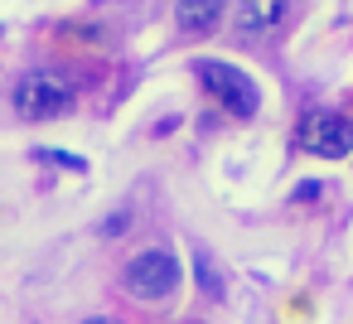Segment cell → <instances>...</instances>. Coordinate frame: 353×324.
I'll return each instance as SVG.
<instances>
[{
  "mask_svg": "<svg viewBox=\"0 0 353 324\" xmlns=\"http://www.w3.org/2000/svg\"><path fill=\"white\" fill-rule=\"evenodd\" d=\"M194 73L203 78L208 97H213L228 117H256L261 92H256L252 73H242L237 63H223V59H199V63H194Z\"/></svg>",
  "mask_w": 353,
  "mask_h": 324,
  "instance_id": "obj_1",
  "label": "cell"
},
{
  "mask_svg": "<svg viewBox=\"0 0 353 324\" xmlns=\"http://www.w3.org/2000/svg\"><path fill=\"white\" fill-rule=\"evenodd\" d=\"M228 10V0H174V25L184 34H213Z\"/></svg>",
  "mask_w": 353,
  "mask_h": 324,
  "instance_id": "obj_6",
  "label": "cell"
},
{
  "mask_svg": "<svg viewBox=\"0 0 353 324\" xmlns=\"http://www.w3.org/2000/svg\"><path fill=\"white\" fill-rule=\"evenodd\" d=\"M285 15H290V0H237L232 25H237V34L261 39V34L281 30V25H285Z\"/></svg>",
  "mask_w": 353,
  "mask_h": 324,
  "instance_id": "obj_5",
  "label": "cell"
},
{
  "mask_svg": "<svg viewBox=\"0 0 353 324\" xmlns=\"http://www.w3.org/2000/svg\"><path fill=\"white\" fill-rule=\"evenodd\" d=\"M73 107V88L59 78V73H25L15 83V112L30 117V121H49V117H63Z\"/></svg>",
  "mask_w": 353,
  "mask_h": 324,
  "instance_id": "obj_3",
  "label": "cell"
},
{
  "mask_svg": "<svg viewBox=\"0 0 353 324\" xmlns=\"http://www.w3.org/2000/svg\"><path fill=\"white\" fill-rule=\"evenodd\" d=\"M121 281H126V290H131L136 300H165V295H174V285H179V261H174V252H165V247H145V252H136V256L126 261Z\"/></svg>",
  "mask_w": 353,
  "mask_h": 324,
  "instance_id": "obj_2",
  "label": "cell"
},
{
  "mask_svg": "<svg viewBox=\"0 0 353 324\" xmlns=\"http://www.w3.org/2000/svg\"><path fill=\"white\" fill-rule=\"evenodd\" d=\"M88 324H121V319H107V314H97V319H88Z\"/></svg>",
  "mask_w": 353,
  "mask_h": 324,
  "instance_id": "obj_7",
  "label": "cell"
},
{
  "mask_svg": "<svg viewBox=\"0 0 353 324\" xmlns=\"http://www.w3.org/2000/svg\"><path fill=\"white\" fill-rule=\"evenodd\" d=\"M300 145H305V155L343 160V155H353V121L339 112H310L300 126Z\"/></svg>",
  "mask_w": 353,
  "mask_h": 324,
  "instance_id": "obj_4",
  "label": "cell"
}]
</instances>
